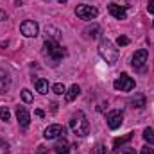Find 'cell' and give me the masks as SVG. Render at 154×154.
Segmentation results:
<instances>
[{"mask_svg":"<svg viewBox=\"0 0 154 154\" xmlns=\"http://www.w3.org/2000/svg\"><path fill=\"white\" fill-rule=\"evenodd\" d=\"M122 154H136V151H134L133 147H124V149H122Z\"/></svg>","mask_w":154,"mask_h":154,"instance_id":"484cf974","label":"cell"},{"mask_svg":"<svg viewBox=\"0 0 154 154\" xmlns=\"http://www.w3.org/2000/svg\"><path fill=\"white\" fill-rule=\"evenodd\" d=\"M152 27H154V22H152Z\"/></svg>","mask_w":154,"mask_h":154,"instance_id":"4dcf8cb0","label":"cell"},{"mask_svg":"<svg viewBox=\"0 0 154 154\" xmlns=\"http://www.w3.org/2000/svg\"><path fill=\"white\" fill-rule=\"evenodd\" d=\"M131 106L133 108H143L145 106V97L143 95H136L134 99H131Z\"/></svg>","mask_w":154,"mask_h":154,"instance_id":"2e32d148","label":"cell"},{"mask_svg":"<svg viewBox=\"0 0 154 154\" xmlns=\"http://www.w3.org/2000/svg\"><path fill=\"white\" fill-rule=\"evenodd\" d=\"M108 11H109V14L113 18H116V20H125V16H127L125 9L122 5H118V4H109L108 5Z\"/></svg>","mask_w":154,"mask_h":154,"instance_id":"30bf717a","label":"cell"},{"mask_svg":"<svg viewBox=\"0 0 154 154\" xmlns=\"http://www.w3.org/2000/svg\"><path fill=\"white\" fill-rule=\"evenodd\" d=\"M79 93H81V88H79L77 84H72V86H70V90L65 93V100H66V102H72Z\"/></svg>","mask_w":154,"mask_h":154,"instance_id":"5bb4252c","label":"cell"},{"mask_svg":"<svg viewBox=\"0 0 154 154\" xmlns=\"http://www.w3.org/2000/svg\"><path fill=\"white\" fill-rule=\"evenodd\" d=\"M93 154H108V149H106L102 143H97L95 149H93Z\"/></svg>","mask_w":154,"mask_h":154,"instance_id":"603a6c76","label":"cell"},{"mask_svg":"<svg viewBox=\"0 0 154 154\" xmlns=\"http://www.w3.org/2000/svg\"><path fill=\"white\" fill-rule=\"evenodd\" d=\"M34 113H36V116H39V118H43V116H45V113H43V111H41V109H36V111H34Z\"/></svg>","mask_w":154,"mask_h":154,"instance_id":"83f0119b","label":"cell"},{"mask_svg":"<svg viewBox=\"0 0 154 154\" xmlns=\"http://www.w3.org/2000/svg\"><path fill=\"white\" fill-rule=\"evenodd\" d=\"M75 14L81 20H93V18H97L99 11L95 7H91V5H77Z\"/></svg>","mask_w":154,"mask_h":154,"instance_id":"5b68a950","label":"cell"},{"mask_svg":"<svg viewBox=\"0 0 154 154\" xmlns=\"http://www.w3.org/2000/svg\"><path fill=\"white\" fill-rule=\"evenodd\" d=\"M16 118H18V124H20L22 127H27V125L31 124V115H29V111H27L25 108H20V106H18V109H16Z\"/></svg>","mask_w":154,"mask_h":154,"instance_id":"8fae6325","label":"cell"},{"mask_svg":"<svg viewBox=\"0 0 154 154\" xmlns=\"http://www.w3.org/2000/svg\"><path fill=\"white\" fill-rule=\"evenodd\" d=\"M5 18H7V16H5V13H4V11H0V20H5Z\"/></svg>","mask_w":154,"mask_h":154,"instance_id":"f1b7e54d","label":"cell"},{"mask_svg":"<svg viewBox=\"0 0 154 154\" xmlns=\"http://www.w3.org/2000/svg\"><path fill=\"white\" fill-rule=\"evenodd\" d=\"M22 100L27 102V104H31L32 102V93L29 90H22Z\"/></svg>","mask_w":154,"mask_h":154,"instance_id":"7402d4cb","label":"cell"},{"mask_svg":"<svg viewBox=\"0 0 154 154\" xmlns=\"http://www.w3.org/2000/svg\"><path fill=\"white\" fill-rule=\"evenodd\" d=\"M7 88H9V79L5 74H2L0 72V93H5L7 91Z\"/></svg>","mask_w":154,"mask_h":154,"instance_id":"e0dca14e","label":"cell"},{"mask_svg":"<svg viewBox=\"0 0 154 154\" xmlns=\"http://www.w3.org/2000/svg\"><path fill=\"white\" fill-rule=\"evenodd\" d=\"M11 118V111H9V108H5V106H2L0 108V120H4V122H7Z\"/></svg>","mask_w":154,"mask_h":154,"instance_id":"44dd1931","label":"cell"},{"mask_svg":"<svg viewBox=\"0 0 154 154\" xmlns=\"http://www.w3.org/2000/svg\"><path fill=\"white\" fill-rule=\"evenodd\" d=\"M140 154H154V149L151 145H145V147H142V152Z\"/></svg>","mask_w":154,"mask_h":154,"instance_id":"d4e9b609","label":"cell"},{"mask_svg":"<svg viewBox=\"0 0 154 154\" xmlns=\"http://www.w3.org/2000/svg\"><path fill=\"white\" fill-rule=\"evenodd\" d=\"M20 31H22L23 36H27V38H34V36H38L39 27H38L36 22H32V20H25V22H22Z\"/></svg>","mask_w":154,"mask_h":154,"instance_id":"8992f818","label":"cell"},{"mask_svg":"<svg viewBox=\"0 0 154 154\" xmlns=\"http://www.w3.org/2000/svg\"><path fill=\"white\" fill-rule=\"evenodd\" d=\"M57 2H61V4H65V2H66V0H57Z\"/></svg>","mask_w":154,"mask_h":154,"instance_id":"f546056e","label":"cell"},{"mask_svg":"<svg viewBox=\"0 0 154 154\" xmlns=\"http://www.w3.org/2000/svg\"><path fill=\"white\" fill-rule=\"evenodd\" d=\"M116 45H118V47L129 45V38H127V36H118V38H116Z\"/></svg>","mask_w":154,"mask_h":154,"instance_id":"cb8c5ba5","label":"cell"},{"mask_svg":"<svg viewBox=\"0 0 154 154\" xmlns=\"http://www.w3.org/2000/svg\"><path fill=\"white\" fill-rule=\"evenodd\" d=\"M45 52H47V56H48L52 61H59V59H63V57L66 56V50H65L56 39H47V41H45Z\"/></svg>","mask_w":154,"mask_h":154,"instance_id":"3957f363","label":"cell"},{"mask_svg":"<svg viewBox=\"0 0 154 154\" xmlns=\"http://www.w3.org/2000/svg\"><path fill=\"white\" fill-rule=\"evenodd\" d=\"M133 138V133H127L125 136H120V138H115V142H113V145H115V149H118L120 145H124V143H127L129 140Z\"/></svg>","mask_w":154,"mask_h":154,"instance_id":"9a60e30c","label":"cell"},{"mask_svg":"<svg viewBox=\"0 0 154 154\" xmlns=\"http://www.w3.org/2000/svg\"><path fill=\"white\" fill-rule=\"evenodd\" d=\"M106 120H108L109 129H118L124 122V115H122V111H111V113H108Z\"/></svg>","mask_w":154,"mask_h":154,"instance_id":"9c48e42d","label":"cell"},{"mask_svg":"<svg viewBox=\"0 0 154 154\" xmlns=\"http://www.w3.org/2000/svg\"><path fill=\"white\" fill-rule=\"evenodd\" d=\"M84 32H86L90 38H97V36L100 34V27H99V25H91V27H88Z\"/></svg>","mask_w":154,"mask_h":154,"instance_id":"d6986e66","label":"cell"},{"mask_svg":"<svg viewBox=\"0 0 154 154\" xmlns=\"http://www.w3.org/2000/svg\"><path fill=\"white\" fill-rule=\"evenodd\" d=\"M147 56H149L147 48H140V50H136L134 56H133V59H131V65H133L134 68H142V66L147 63Z\"/></svg>","mask_w":154,"mask_h":154,"instance_id":"ba28073f","label":"cell"},{"mask_svg":"<svg viewBox=\"0 0 154 154\" xmlns=\"http://www.w3.org/2000/svg\"><path fill=\"white\" fill-rule=\"evenodd\" d=\"M143 140L151 145V143H154V129L152 127H147L145 131H143Z\"/></svg>","mask_w":154,"mask_h":154,"instance_id":"ac0fdd59","label":"cell"},{"mask_svg":"<svg viewBox=\"0 0 154 154\" xmlns=\"http://www.w3.org/2000/svg\"><path fill=\"white\" fill-rule=\"evenodd\" d=\"M52 91H54L56 95H65V93H66V88H65V84H61V82H56V84L52 86Z\"/></svg>","mask_w":154,"mask_h":154,"instance_id":"ffe728a7","label":"cell"},{"mask_svg":"<svg viewBox=\"0 0 154 154\" xmlns=\"http://www.w3.org/2000/svg\"><path fill=\"white\" fill-rule=\"evenodd\" d=\"M65 133H66V129H65L63 125H59V124H52V125H48V127L45 129L43 136H45L47 140H52V138H59V136H65Z\"/></svg>","mask_w":154,"mask_h":154,"instance_id":"52a82bcc","label":"cell"},{"mask_svg":"<svg viewBox=\"0 0 154 154\" xmlns=\"http://www.w3.org/2000/svg\"><path fill=\"white\" fill-rule=\"evenodd\" d=\"M147 11H149L151 14H154V0H151V2L147 4Z\"/></svg>","mask_w":154,"mask_h":154,"instance_id":"4316f807","label":"cell"},{"mask_svg":"<svg viewBox=\"0 0 154 154\" xmlns=\"http://www.w3.org/2000/svg\"><path fill=\"white\" fill-rule=\"evenodd\" d=\"M99 54L100 57L108 63V65H115L118 59V48H115V45L108 38H102L99 43Z\"/></svg>","mask_w":154,"mask_h":154,"instance_id":"6da1fadb","label":"cell"},{"mask_svg":"<svg viewBox=\"0 0 154 154\" xmlns=\"http://www.w3.org/2000/svg\"><path fill=\"white\" fill-rule=\"evenodd\" d=\"M113 86H115V90H120V91H131L134 88V79L129 77L127 74H120V77L115 79Z\"/></svg>","mask_w":154,"mask_h":154,"instance_id":"277c9868","label":"cell"},{"mask_svg":"<svg viewBox=\"0 0 154 154\" xmlns=\"http://www.w3.org/2000/svg\"><path fill=\"white\" fill-rule=\"evenodd\" d=\"M70 129L75 133L77 136H88L90 133V122L82 111H77L75 115L70 118Z\"/></svg>","mask_w":154,"mask_h":154,"instance_id":"7a4b0ae2","label":"cell"},{"mask_svg":"<svg viewBox=\"0 0 154 154\" xmlns=\"http://www.w3.org/2000/svg\"><path fill=\"white\" fill-rule=\"evenodd\" d=\"M32 82H34V88H36L38 93H41V95L48 93V81H45V79H32Z\"/></svg>","mask_w":154,"mask_h":154,"instance_id":"4fadbf2b","label":"cell"},{"mask_svg":"<svg viewBox=\"0 0 154 154\" xmlns=\"http://www.w3.org/2000/svg\"><path fill=\"white\" fill-rule=\"evenodd\" d=\"M54 151H56V154H70V143L65 140V136L57 138V142L54 145Z\"/></svg>","mask_w":154,"mask_h":154,"instance_id":"7c38bea8","label":"cell"}]
</instances>
